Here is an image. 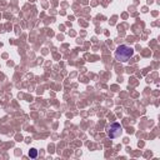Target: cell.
<instances>
[{"label":"cell","mask_w":160,"mask_h":160,"mask_svg":"<svg viewBox=\"0 0 160 160\" xmlns=\"http://www.w3.org/2000/svg\"><path fill=\"white\" fill-rule=\"evenodd\" d=\"M133 55H134V50L126 45H120L115 53V56L119 62H128Z\"/></svg>","instance_id":"1"},{"label":"cell","mask_w":160,"mask_h":160,"mask_svg":"<svg viewBox=\"0 0 160 160\" xmlns=\"http://www.w3.org/2000/svg\"><path fill=\"white\" fill-rule=\"evenodd\" d=\"M36 155H38L36 149H31L30 152H29V156H30V158H36Z\"/></svg>","instance_id":"3"},{"label":"cell","mask_w":160,"mask_h":160,"mask_svg":"<svg viewBox=\"0 0 160 160\" xmlns=\"http://www.w3.org/2000/svg\"><path fill=\"white\" fill-rule=\"evenodd\" d=\"M121 133H123V128H121L120 124L114 123V124L110 125V128H109V136H110V138H113V139L118 138Z\"/></svg>","instance_id":"2"}]
</instances>
